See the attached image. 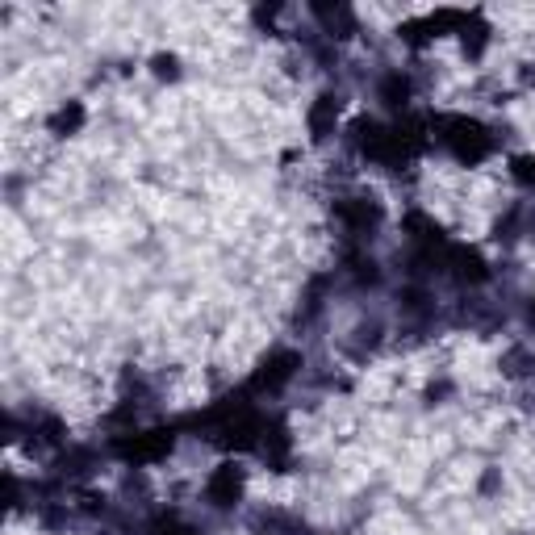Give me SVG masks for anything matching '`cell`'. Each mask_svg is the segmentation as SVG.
<instances>
[{
    "mask_svg": "<svg viewBox=\"0 0 535 535\" xmlns=\"http://www.w3.org/2000/svg\"><path fill=\"white\" fill-rule=\"evenodd\" d=\"M510 176H515L523 189H535V155H519L515 164H510Z\"/></svg>",
    "mask_w": 535,
    "mask_h": 535,
    "instance_id": "cell-11",
    "label": "cell"
},
{
    "mask_svg": "<svg viewBox=\"0 0 535 535\" xmlns=\"http://www.w3.org/2000/svg\"><path fill=\"white\" fill-rule=\"evenodd\" d=\"M151 535H201V531H197V527H189V523H180V519H172V515H168V519H159V523L151 527Z\"/></svg>",
    "mask_w": 535,
    "mask_h": 535,
    "instance_id": "cell-12",
    "label": "cell"
},
{
    "mask_svg": "<svg viewBox=\"0 0 535 535\" xmlns=\"http://www.w3.org/2000/svg\"><path fill=\"white\" fill-rule=\"evenodd\" d=\"M205 498L214 506H222V510L235 506L243 498V469H239V464H218L214 477L205 481Z\"/></svg>",
    "mask_w": 535,
    "mask_h": 535,
    "instance_id": "cell-4",
    "label": "cell"
},
{
    "mask_svg": "<svg viewBox=\"0 0 535 535\" xmlns=\"http://www.w3.org/2000/svg\"><path fill=\"white\" fill-rule=\"evenodd\" d=\"M339 122V101L335 97H318V105L310 109V134L314 138H327Z\"/></svg>",
    "mask_w": 535,
    "mask_h": 535,
    "instance_id": "cell-7",
    "label": "cell"
},
{
    "mask_svg": "<svg viewBox=\"0 0 535 535\" xmlns=\"http://www.w3.org/2000/svg\"><path fill=\"white\" fill-rule=\"evenodd\" d=\"M444 272L452 276V281H460V285H481L485 276H490L485 260L477 251H469V247H448L444 251Z\"/></svg>",
    "mask_w": 535,
    "mask_h": 535,
    "instance_id": "cell-5",
    "label": "cell"
},
{
    "mask_svg": "<svg viewBox=\"0 0 535 535\" xmlns=\"http://www.w3.org/2000/svg\"><path fill=\"white\" fill-rule=\"evenodd\" d=\"M80 126H84V109H80L76 101H72V105H63V109L55 113V118H51V130H55V134H76Z\"/></svg>",
    "mask_w": 535,
    "mask_h": 535,
    "instance_id": "cell-10",
    "label": "cell"
},
{
    "mask_svg": "<svg viewBox=\"0 0 535 535\" xmlns=\"http://www.w3.org/2000/svg\"><path fill=\"white\" fill-rule=\"evenodd\" d=\"M460 34H464V51H469L473 59L485 51V42H490V26L481 21V13H464V26H460Z\"/></svg>",
    "mask_w": 535,
    "mask_h": 535,
    "instance_id": "cell-8",
    "label": "cell"
},
{
    "mask_svg": "<svg viewBox=\"0 0 535 535\" xmlns=\"http://www.w3.org/2000/svg\"><path fill=\"white\" fill-rule=\"evenodd\" d=\"M431 130H435V143L444 147L456 164H481V159H490V151H494V138H490V130H485L481 122H473V118H464V113H444V118H435L431 122Z\"/></svg>",
    "mask_w": 535,
    "mask_h": 535,
    "instance_id": "cell-1",
    "label": "cell"
},
{
    "mask_svg": "<svg viewBox=\"0 0 535 535\" xmlns=\"http://www.w3.org/2000/svg\"><path fill=\"white\" fill-rule=\"evenodd\" d=\"M531 318H535V301H531Z\"/></svg>",
    "mask_w": 535,
    "mask_h": 535,
    "instance_id": "cell-14",
    "label": "cell"
},
{
    "mask_svg": "<svg viewBox=\"0 0 535 535\" xmlns=\"http://www.w3.org/2000/svg\"><path fill=\"white\" fill-rule=\"evenodd\" d=\"M176 444L172 427H151V431H130L122 439H113V456H122L126 464H155L164 460Z\"/></svg>",
    "mask_w": 535,
    "mask_h": 535,
    "instance_id": "cell-2",
    "label": "cell"
},
{
    "mask_svg": "<svg viewBox=\"0 0 535 535\" xmlns=\"http://www.w3.org/2000/svg\"><path fill=\"white\" fill-rule=\"evenodd\" d=\"M297 352H272L264 364H260V372L251 377V385H247V393H276V389H285L289 381H293V372H297Z\"/></svg>",
    "mask_w": 535,
    "mask_h": 535,
    "instance_id": "cell-3",
    "label": "cell"
},
{
    "mask_svg": "<svg viewBox=\"0 0 535 535\" xmlns=\"http://www.w3.org/2000/svg\"><path fill=\"white\" fill-rule=\"evenodd\" d=\"M381 101H385V105H406V101H410V80H406L402 72H389V76L381 80Z\"/></svg>",
    "mask_w": 535,
    "mask_h": 535,
    "instance_id": "cell-9",
    "label": "cell"
},
{
    "mask_svg": "<svg viewBox=\"0 0 535 535\" xmlns=\"http://www.w3.org/2000/svg\"><path fill=\"white\" fill-rule=\"evenodd\" d=\"M531 88H535V72H531Z\"/></svg>",
    "mask_w": 535,
    "mask_h": 535,
    "instance_id": "cell-15",
    "label": "cell"
},
{
    "mask_svg": "<svg viewBox=\"0 0 535 535\" xmlns=\"http://www.w3.org/2000/svg\"><path fill=\"white\" fill-rule=\"evenodd\" d=\"M335 214H339V222H343L347 230H352V235H368V230L381 222L377 201H364V197H347V201H339V205H335Z\"/></svg>",
    "mask_w": 535,
    "mask_h": 535,
    "instance_id": "cell-6",
    "label": "cell"
},
{
    "mask_svg": "<svg viewBox=\"0 0 535 535\" xmlns=\"http://www.w3.org/2000/svg\"><path fill=\"white\" fill-rule=\"evenodd\" d=\"M155 72L172 80V76H176V59H164V55H159V59H155Z\"/></svg>",
    "mask_w": 535,
    "mask_h": 535,
    "instance_id": "cell-13",
    "label": "cell"
}]
</instances>
